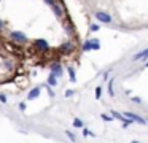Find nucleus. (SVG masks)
<instances>
[{"mask_svg": "<svg viewBox=\"0 0 148 143\" xmlns=\"http://www.w3.org/2000/svg\"><path fill=\"white\" fill-rule=\"evenodd\" d=\"M145 57H148V49H143V51H140V53H137L132 60H142V59H145Z\"/></svg>", "mask_w": 148, "mask_h": 143, "instance_id": "9d476101", "label": "nucleus"}, {"mask_svg": "<svg viewBox=\"0 0 148 143\" xmlns=\"http://www.w3.org/2000/svg\"><path fill=\"white\" fill-rule=\"evenodd\" d=\"M96 18H97V21L105 22V24H110V22H112V16H110L108 13H105V11H97Z\"/></svg>", "mask_w": 148, "mask_h": 143, "instance_id": "7ed1b4c3", "label": "nucleus"}, {"mask_svg": "<svg viewBox=\"0 0 148 143\" xmlns=\"http://www.w3.org/2000/svg\"><path fill=\"white\" fill-rule=\"evenodd\" d=\"M147 67H148V62H147Z\"/></svg>", "mask_w": 148, "mask_h": 143, "instance_id": "cd10ccee", "label": "nucleus"}, {"mask_svg": "<svg viewBox=\"0 0 148 143\" xmlns=\"http://www.w3.org/2000/svg\"><path fill=\"white\" fill-rule=\"evenodd\" d=\"M48 84H51V86H56V84H58V79H56V76L53 75V73L48 76Z\"/></svg>", "mask_w": 148, "mask_h": 143, "instance_id": "9b49d317", "label": "nucleus"}, {"mask_svg": "<svg viewBox=\"0 0 148 143\" xmlns=\"http://www.w3.org/2000/svg\"><path fill=\"white\" fill-rule=\"evenodd\" d=\"M72 49H73V43H70V41H67V43H64V44H62V46H61V51H62V53H64V54L70 53Z\"/></svg>", "mask_w": 148, "mask_h": 143, "instance_id": "1a4fd4ad", "label": "nucleus"}, {"mask_svg": "<svg viewBox=\"0 0 148 143\" xmlns=\"http://www.w3.org/2000/svg\"><path fill=\"white\" fill-rule=\"evenodd\" d=\"M100 95H102V88L97 86V88H96V99H100Z\"/></svg>", "mask_w": 148, "mask_h": 143, "instance_id": "f3484780", "label": "nucleus"}, {"mask_svg": "<svg viewBox=\"0 0 148 143\" xmlns=\"http://www.w3.org/2000/svg\"><path fill=\"white\" fill-rule=\"evenodd\" d=\"M0 102H2V103L7 102V95H5V94H0Z\"/></svg>", "mask_w": 148, "mask_h": 143, "instance_id": "412c9836", "label": "nucleus"}, {"mask_svg": "<svg viewBox=\"0 0 148 143\" xmlns=\"http://www.w3.org/2000/svg\"><path fill=\"white\" fill-rule=\"evenodd\" d=\"M132 102H134V103H142V100L138 97H132Z\"/></svg>", "mask_w": 148, "mask_h": 143, "instance_id": "5701e85b", "label": "nucleus"}, {"mask_svg": "<svg viewBox=\"0 0 148 143\" xmlns=\"http://www.w3.org/2000/svg\"><path fill=\"white\" fill-rule=\"evenodd\" d=\"M69 76H70V81L73 83L75 81V72H73V68H72V67H69Z\"/></svg>", "mask_w": 148, "mask_h": 143, "instance_id": "dca6fc26", "label": "nucleus"}, {"mask_svg": "<svg viewBox=\"0 0 148 143\" xmlns=\"http://www.w3.org/2000/svg\"><path fill=\"white\" fill-rule=\"evenodd\" d=\"M83 135H84V137H94V133L91 132L89 129H83Z\"/></svg>", "mask_w": 148, "mask_h": 143, "instance_id": "a211bd4d", "label": "nucleus"}, {"mask_svg": "<svg viewBox=\"0 0 148 143\" xmlns=\"http://www.w3.org/2000/svg\"><path fill=\"white\" fill-rule=\"evenodd\" d=\"M46 89H48V94H49V97H56V94H54V91H53L49 86H46Z\"/></svg>", "mask_w": 148, "mask_h": 143, "instance_id": "6ab92c4d", "label": "nucleus"}, {"mask_svg": "<svg viewBox=\"0 0 148 143\" xmlns=\"http://www.w3.org/2000/svg\"><path fill=\"white\" fill-rule=\"evenodd\" d=\"M2 27H3V22H2V21H0V29H2Z\"/></svg>", "mask_w": 148, "mask_h": 143, "instance_id": "bb28decb", "label": "nucleus"}, {"mask_svg": "<svg viewBox=\"0 0 148 143\" xmlns=\"http://www.w3.org/2000/svg\"><path fill=\"white\" fill-rule=\"evenodd\" d=\"M102 119L107 121V122H110V121H112V116H108V114H102Z\"/></svg>", "mask_w": 148, "mask_h": 143, "instance_id": "aec40b11", "label": "nucleus"}, {"mask_svg": "<svg viewBox=\"0 0 148 143\" xmlns=\"http://www.w3.org/2000/svg\"><path fill=\"white\" fill-rule=\"evenodd\" d=\"M45 2H46V3H48V5L53 8V11H54V14L58 16V18H61V16L64 14V11H62V8H61V6H59L58 3L54 2V0H45Z\"/></svg>", "mask_w": 148, "mask_h": 143, "instance_id": "f03ea898", "label": "nucleus"}, {"mask_svg": "<svg viewBox=\"0 0 148 143\" xmlns=\"http://www.w3.org/2000/svg\"><path fill=\"white\" fill-rule=\"evenodd\" d=\"M40 91H42V89L38 88V86H37V88H34L32 91L29 92V95H27V99H29V100H34V99H37L40 95Z\"/></svg>", "mask_w": 148, "mask_h": 143, "instance_id": "6e6552de", "label": "nucleus"}, {"mask_svg": "<svg viewBox=\"0 0 148 143\" xmlns=\"http://www.w3.org/2000/svg\"><path fill=\"white\" fill-rule=\"evenodd\" d=\"M100 44H99V40H89L83 44V51H91V49H99Z\"/></svg>", "mask_w": 148, "mask_h": 143, "instance_id": "20e7f679", "label": "nucleus"}, {"mask_svg": "<svg viewBox=\"0 0 148 143\" xmlns=\"http://www.w3.org/2000/svg\"><path fill=\"white\" fill-rule=\"evenodd\" d=\"M11 38L16 41H21V43H24V41H27V37L24 34H21V32H11Z\"/></svg>", "mask_w": 148, "mask_h": 143, "instance_id": "423d86ee", "label": "nucleus"}, {"mask_svg": "<svg viewBox=\"0 0 148 143\" xmlns=\"http://www.w3.org/2000/svg\"><path fill=\"white\" fill-rule=\"evenodd\" d=\"M19 110H21V111L26 110V103H24V102H21V103H19Z\"/></svg>", "mask_w": 148, "mask_h": 143, "instance_id": "b1692460", "label": "nucleus"}, {"mask_svg": "<svg viewBox=\"0 0 148 143\" xmlns=\"http://www.w3.org/2000/svg\"><path fill=\"white\" fill-rule=\"evenodd\" d=\"M65 135L69 137V140H70V142H77V138H75V135L70 132V130H65Z\"/></svg>", "mask_w": 148, "mask_h": 143, "instance_id": "2eb2a0df", "label": "nucleus"}, {"mask_svg": "<svg viewBox=\"0 0 148 143\" xmlns=\"http://www.w3.org/2000/svg\"><path fill=\"white\" fill-rule=\"evenodd\" d=\"M131 143H140V142H137V140H132V142Z\"/></svg>", "mask_w": 148, "mask_h": 143, "instance_id": "a878e982", "label": "nucleus"}, {"mask_svg": "<svg viewBox=\"0 0 148 143\" xmlns=\"http://www.w3.org/2000/svg\"><path fill=\"white\" fill-rule=\"evenodd\" d=\"M73 94H75V92L72 91V89H69V91L65 92V97H72V95H73Z\"/></svg>", "mask_w": 148, "mask_h": 143, "instance_id": "4be33fe9", "label": "nucleus"}, {"mask_svg": "<svg viewBox=\"0 0 148 143\" xmlns=\"http://www.w3.org/2000/svg\"><path fill=\"white\" fill-rule=\"evenodd\" d=\"M73 126L77 127V129H81V127H83V121H81L80 118H75V119H73Z\"/></svg>", "mask_w": 148, "mask_h": 143, "instance_id": "ddd939ff", "label": "nucleus"}, {"mask_svg": "<svg viewBox=\"0 0 148 143\" xmlns=\"http://www.w3.org/2000/svg\"><path fill=\"white\" fill-rule=\"evenodd\" d=\"M35 46H37V49H38V51H48L49 49L48 43H46L45 40H37L35 41Z\"/></svg>", "mask_w": 148, "mask_h": 143, "instance_id": "0eeeda50", "label": "nucleus"}, {"mask_svg": "<svg viewBox=\"0 0 148 143\" xmlns=\"http://www.w3.org/2000/svg\"><path fill=\"white\" fill-rule=\"evenodd\" d=\"M113 84H115V79H110L108 81V94H110V97H113Z\"/></svg>", "mask_w": 148, "mask_h": 143, "instance_id": "4468645a", "label": "nucleus"}, {"mask_svg": "<svg viewBox=\"0 0 148 143\" xmlns=\"http://www.w3.org/2000/svg\"><path fill=\"white\" fill-rule=\"evenodd\" d=\"M147 122H148V119H147Z\"/></svg>", "mask_w": 148, "mask_h": 143, "instance_id": "c85d7f7f", "label": "nucleus"}, {"mask_svg": "<svg viewBox=\"0 0 148 143\" xmlns=\"http://www.w3.org/2000/svg\"><path fill=\"white\" fill-rule=\"evenodd\" d=\"M112 116H113V118H116V119H121V121H123V122H124V121H126V118H124V116H123V114H121V113H116V111H115V110H112Z\"/></svg>", "mask_w": 148, "mask_h": 143, "instance_id": "f8f14e48", "label": "nucleus"}, {"mask_svg": "<svg viewBox=\"0 0 148 143\" xmlns=\"http://www.w3.org/2000/svg\"><path fill=\"white\" fill-rule=\"evenodd\" d=\"M51 73L56 76V78L62 75V68H61V65H59L58 62H53V64H51Z\"/></svg>", "mask_w": 148, "mask_h": 143, "instance_id": "39448f33", "label": "nucleus"}, {"mask_svg": "<svg viewBox=\"0 0 148 143\" xmlns=\"http://www.w3.org/2000/svg\"><path fill=\"white\" fill-rule=\"evenodd\" d=\"M91 30H99V25H97V24H92V25H91Z\"/></svg>", "mask_w": 148, "mask_h": 143, "instance_id": "393cba45", "label": "nucleus"}, {"mask_svg": "<svg viewBox=\"0 0 148 143\" xmlns=\"http://www.w3.org/2000/svg\"><path fill=\"white\" fill-rule=\"evenodd\" d=\"M123 116L127 118V119H131V121H135V122L147 124V119H145V118L138 116V114H135V113H131V111H124V113H123Z\"/></svg>", "mask_w": 148, "mask_h": 143, "instance_id": "f257e3e1", "label": "nucleus"}]
</instances>
